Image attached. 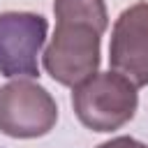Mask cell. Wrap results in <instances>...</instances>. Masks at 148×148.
<instances>
[{
    "label": "cell",
    "instance_id": "obj_3",
    "mask_svg": "<svg viewBox=\"0 0 148 148\" xmlns=\"http://www.w3.org/2000/svg\"><path fill=\"white\" fill-rule=\"evenodd\" d=\"M58 120V104L51 92L30 81L16 79L0 88V132L12 139H37L49 134Z\"/></svg>",
    "mask_w": 148,
    "mask_h": 148
},
{
    "label": "cell",
    "instance_id": "obj_5",
    "mask_svg": "<svg viewBox=\"0 0 148 148\" xmlns=\"http://www.w3.org/2000/svg\"><path fill=\"white\" fill-rule=\"evenodd\" d=\"M109 65L136 88L148 86V2L123 9L109 42Z\"/></svg>",
    "mask_w": 148,
    "mask_h": 148
},
{
    "label": "cell",
    "instance_id": "obj_4",
    "mask_svg": "<svg viewBox=\"0 0 148 148\" xmlns=\"http://www.w3.org/2000/svg\"><path fill=\"white\" fill-rule=\"evenodd\" d=\"M49 35V21L35 12L0 14V74L7 79L39 76V51Z\"/></svg>",
    "mask_w": 148,
    "mask_h": 148
},
{
    "label": "cell",
    "instance_id": "obj_2",
    "mask_svg": "<svg viewBox=\"0 0 148 148\" xmlns=\"http://www.w3.org/2000/svg\"><path fill=\"white\" fill-rule=\"evenodd\" d=\"M102 30L74 18H56V32L42 56L46 74L60 86H79L99 69Z\"/></svg>",
    "mask_w": 148,
    "mask_h": 148
},
{
    "label": "cell",
    "instance_id": "obj_6",
    "mask_svg": "<svg viewBox=\"0 0 148 148\" xmlns=\"http://www.w3.org/2000/svg\"><path fill=\"white\" fill-rule=\"evenodd\" d=\"M53 14L56 18H74L86 21L102 32L109 28V14L104 0H53Z\"/></svg>",
    "mask_w": 148,
    "mask_h": 148
},
{
    "label": "cell",
    "instance_id": "obj_7",
    "mask_svg": "<svg viewBox=\"0 0 148 148\" xmlns=\"http://www.w3.org/2000/svg\"><path fill=\"white\" fill-rule=\"evenodd\" d=\"M97 148H148V143H143L134 136H116V139H109V141L99 143Z\"/></svg>",
    "mask_w": 148,
    "mask_h": 148
},
{
    "label": "cell",
    "instance_id": "obj_1",
    "mask_svg": "<svg viewBox=\"0 0 148 148\" xmlns=\"http://www.w3.org/2000/svg\"><path fill=\"white\" fill-rule=\"evenodd\" d=\"M136 106V86L113 69L95 72L72 90V109L79 123L92 132L120 130L134 118Z\"/></svg>",
    "mask_w": 148,
    "mask_h": 148
}]
</instances>
